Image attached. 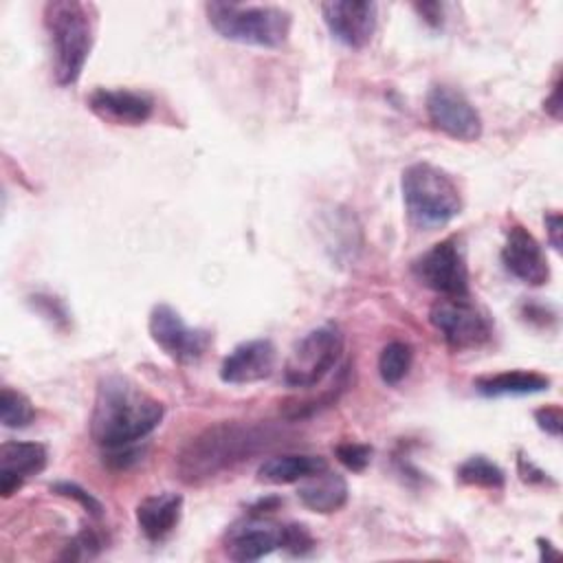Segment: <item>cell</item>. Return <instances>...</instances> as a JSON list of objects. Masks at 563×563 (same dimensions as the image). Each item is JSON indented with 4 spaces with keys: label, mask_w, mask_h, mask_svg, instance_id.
I'll use <instances>...</instances> for the list:
<instances>
[{
    "label": "cell",
    "mask_w": 563,
    "mask_h": 563,
    "mask_svg": "<svg viewBox=\"0 0 563 563\" xmlns=\"http://www.w3.org/2000/svg\"><path fill=\"white\" fill-rule=\"evenodd\" d=\"M537 427L552 438L561 435V409L559 407H541L534 411Z\"/></svg>",
    "instance_id": "obj_27"
},
{
    "label": "cell",
    "mask_w": 563,
    "mask_h": 563,
    "mask_svg": "<svg viewBox=\"0 0 563 563\" xmlns=\"http://www.w3.org/2000/svg\"><path fill=\"white\" fill-rule=\"evenodd\" d=\"M416 279L442 297H468V266L455 238L433 244L413 262Z\"/></svg>",
    "instance_id": "obj_8"
},
{
    "label": "cell",
    "mask_w": 563,
    "mask_h": 563,
    "mask_svg": "<svg viewBox=\"0 0 563 563\" xmlns=\"http://www.w3.org/2000/svg\"><path fill=\"white\" fill-rule=\"evenodd\" d=\"M46 446L40 442L9 440L0 446V493L11 497L24 484L26 477L46 468Z\"/></svg>",
    "instance_id": "obj_16"
},
{
    "label": "cell",
    "mask_w": 563,
    "mask_h": 563,
    "mask_svg": "<svg viewBox=\"0 0 563 563\" xmlns=\"http://www.w3.org/2000/svg\"><path fill=\"white\" fill-rule=\"evenodd\" d=\"M147 330L152 341L174 361L178 363H194L198 361L209 343H211V332L200 330V328H189L180 312L172 308L169 303H156L150 312Z\"/></svg>",
    "instance_id": "obj_9"
},
{
    "label": "cell",
    "mask_w": 563,
    "mask_h": 563,
    "mask_svg": "<svg viewBox=\"0 0 563 563\" xmlns=\"http://www.w3.org/2000/svg\"><path fill=\"white\" fill-rule=\"evenodd\" d=\"M501 262L512 277L528 286H543L550 279V264L541 244L521 224L508 229Z\"/></svg>",
    "instance_id": "obj_13"
},
{
    "label": "cell",
    "mask_w": 563,
    "mask_h": 563,
    "mask_svg": "<svg viewBox=\"0 0 563 563\" xmlns=\"http://www.w3.org/2000/svg\"><path fill=\"white\" fill-rule=\"evenodd\" d=\"M205 11L220 37L260 48H279L288 40L292 24L290 13L275 4L207 2Z\"/></svg>",
    "instance_id": "obj_5"
},
{
    "label": "cell",
    "mask_w": 563,
    "mask_h": 563,
    "mask_svg": "<svg viewBox=\"0 0 563 563\" xmlns=\"http://www.w3.org/2000/svg\"><path fill=\"white\" fill-rule=\"evenodd\" d=\"M286 523H277L264 517H249L235 521L224 539L227 554L233 561H260L271 552L284 548Z\"/></svg>",
    "instance_id": "obj_12"
},
{
    "label": "cell",
    "mask_w": 563,
    "mask_h": 563,
    "mask_svg": "<svg viewBox=\"0 0 563 563\" xmlns=\"http://www.w3.org/2000/svg\"><path fill=\"white\" fill-rule=\"evenodd\" d=\"M328 468L325 457L310 453H284L266 457L257 468V479L266 484H292Z\"/></svg>",
    "instance_id": "obj_19"
},
{
    "label": "cell",
    "mask_w": 563,
    "mask_h": 563,
    "mask_svg": "<svg viewBox=\"0 0 563 563\" xmlns=\"http://www.w3.org/2000/svg\"><path fill=\"white\" fill-rule=\"evenodd\" d=\"M44 24L51 37L55 81L59 86H70L79 79L92 48L95 24L90 7L77 0L46 2Z\"/></svg>",
    "instance_id": "obj_3"
},
{
    "label": "cell",
    "mask_w": 563,
    "mask_h": 563,
    "mask_svg": "<svg viewBox=\"0 0 563 563\" xmlns=\"http://www.w3.org/2000/svg\"><path fill=\"white\" fill-rule=\"evenodd\" d=\"M347 482L343 475L325 468L317 475L306 477L299 488H297V497L299 501L319 515H330L341 510L347 504Z\"/></svg>",
    "instance_id": "obj_18"
},
{
    "label": "cell",
    "mask_w": 563,
    "mask_h": 563,
    "mask_svg": "<svg viewBox=\"0 0 563 563\" xmlns=\"http://www.w3.org/2000/svg\"><path fill=\"white\" fill-rule=\"evenodd\" d=\"M35 407L33 402L18 389L2 387L0 391V420L7 429H24L33 422Z\"/></svg>",
    "instance_id": "obj_23"
},
{
    "label": "cell",
    "mask_w": 563,
    "mask_h": 563,
    "mask_svg": "<svg viewBox=\"0 0 563 563\" xmlns=\"http://www.w3.org/2000/svg\"><path fill=\"white\" fill-rule=\"evenodd\" d=\"M88 108L103 121L117 125L145 123L154 112L150 95L128 88H95L88 97Z\"/></svg>",
    "instance_id": "obj_15"
},
{
    "label": "cell",
    "mask_w": 563,
    "mask_h": 563,
    "mask_svg": "<svg viewBox=\"0 0 563 563\" xmlns=\"http://www.w3.org/2000/svg\"><path fill=\"white\" fill-rule=\"evenodd\" d=\"M475 389L482 396L499 398V396H526V394H539L550 387V378L539 372L528 369H508L490 376H479L475 383Z\"/></svg>",
    "instance_id": "obj_20"
},
{
    "label": "cell",
    "mask_w": 563,
    "mask_h": 563,
    "mask_svg": "<svg viewBox=\"0 0 563 563\" xmlns=\"http://www.w3.org/2000/svg\"><path fill=\"white\" fill-rule=\"evenodd\" d=\"M519 475L523 482H550L548 473H543L541 468H537L528 457H519Z\"/></svg>",
    "instance_id": "obj_29"
},
{
    "label": "cell",
    "mask_w": 563,
    "mask_h": 563,
    "mask_svg": "<svg viewBox=\"0 0 563 563\" xmlns=\"http://www.w3.org/2000/svg\"><path fill=\"white\" fill-rule=\"evenodd\" d=\"M416 9L424 15L427 22L431 24H440V15H442V4L431 2V4H416Z\"/></svg>",
    "instance_id": "obj_31"
},
{
    "label": "cell",
    "mask_w": 563,
    "mask_h": 563,
    "mask_svg": "<svg viewBox=\"0 0 563 563\" xmlns=\"http://www.w3.org/2000/svg\"><path fill=\"white\" fill-rule=\"evenodd\" d=\"M334 453H336V460L345 468H350L354 473H361L372 462L374 449L369 444H361V442H341V444H336Z\"/></svg>",
    "instance_id": "obj_24"
},
{
    "label": "cell",
    "mask_w": 563,
    "mask_h": 563,
    "mask_svg": "<svg viewBox=\"0 0 563 563\" xmlns=\"http://www.w3.org/2000/svg\"><path fill=\"white\" fill-rule=\"evenodd\" d=\"M457 479L468 486L479 488H501L506 482L504 471L490 462L486 455H471L457 466Z\"/></svg>",
    "instance_id": "obj_22"
},
{
    "label": "cell",
    "mask_w": 563,
    "mask_h": 563,
    "mask_svg": "<svg viewBox=\"0 0 563 563\" xmlns=\"http://www.w3.org/2000/svg\"><path fill=\"white\" fill-rule=\"evenodd\" d=\"M183 515V495L165 490L147 495L136 506V523L145 539L163 541L174 532Z\"/></svg>",
    "instance_id": "obj_17"
},
{
    "label": "cell",
    "mask_w": 563,
    "mask_h": 563,
    "mask_svg": "<svg viewBox=\"0 0 563 563\" xmlns=\"http://www.w3.org/2000/svg\"><path fill=\"white\" fill-rule=\"evenodd\" d=\"M165 407L139 383L123 374H108L97 383L90 435L106 451L132 446L163 420Z\"/></svg>",
    "instance_id": "obj_1"
},
{
    "label": "cell",
    "mask_w": 563,
    "mask_h": 563,
    "mask_svg": "<svg viewBox=\"0 0 563 563\" xmlns=\"http://www.w3.org/2000/svg\"><path fill=\"white\" fill-rule=\"evenodd\" d=\"M279 429L260 422H218L191 438L176 457L183 482L200 484L279 444Z\"/></svg>",
    "instance_id": "obj_2"
},
{
    "label": "cell",
    "mask_w": 563,
    "mask_h": 563,
    "mask_svg": "<svg viewBox=\"0 0 563 563\" xmlns=\"http://www.w3.org/2000/svg\"><path fill=\"white\" fill-rule=\"evenodd\" d=\"M314 545V539L301 523H286V534H284V548L290 554H306Z\"/></svg>",
    "instance_id": "obj_26"
},
{
    "label": "cell",
    "mask_w": 563,
    "mask_h": 563,
    "mask_svg": "<svg viewBox=\"0 0 563 563\" xmlns=\"http://www.w3.org/2000/svg\"><path fill=\"white\" fill-rule=\"evenodd\" d=\"M402 200L416 229H440L462 211V194L449 172L431 163H413L402 172Z\"/></svg>",
    "instance_id": "obj_4"
},
{
    "label": "cell",
    "mask_w": 563,
    "mask_h": 563,
    "mask_svg": "<svg viewBox=\"0 0 563 563\" xmlns=\"http://www.w3.org/2000/svg\"><path fill=\"white\" fill-rule=\"evenodd\" d=\"M341 352L343 332L336 323L312 328L292 345L284 363V383L303 389L319 385L334 369Z\"/></svg>",
    "instance_id": "obj_6"
},
{
    "label": "cell",
    "mask_w": 563,
    "mask_h": 563,
    "mask_svg": "<svg viewBox=\"0 0 563 563\" xmlns=\"http://www.w3.org/2000/svg\"><path fill=\"white\" fill-rule=\"evenodd\" d=\"M427 117L431 125L457 141H477L482 136V117L477 108L455 88L435 84L427 92Z\"/></svg>",
    "instance_id": "obj_10"
},
{
    "label": "cell",
    "mask_w": 563,
    "mask_h": 563,
    "mask_svg": "<svg viewBox=\"0 0 563 563\" xmlns=\"http://www.w3.org/2000/svg\"><path fill=\"white\" fill-rule=\"evenodd\" d=\"M51 490H55V493L62 495V497L75 499L77 504H81V508H84L86 512H90V515H95V517H101L103 506L99 504L97 497H92V495H90L88 490H84L81 486H77V484H73V482H57V484L51 486Z\"/></svg>",
    "instance_id": "obj_25"
},
{
    "label": "cell",
    "mask_w": 563,
    "mask_h": 563,
    "mask_svg": "<svg viewBox=\"0 0 563 563\" xmlns=\"http://www.w3.org/2000/svg\"><path fill=\"white\" fill-rule=\"evenodd\" d=\"M376 2L332 0L321 4V15L334 40L350 48H363L369 44L376 31Z\"/></svg>",
    "instance_id": "obj_11"
},
{
    "label": "cell",
    "mask_w": 563,
    "mask_h": 563,
    "mask_svg": "<svg viewBox=\"0 0 563 563\" xmlns=\"http://www.w3.org/2000/svg\"><path fill=\"white\" fill-rule=\"evenodd\" d=\"M545 229H548V240L552 244L554 251H561V213L559 211H550L545 218Z\"/></svg>",
    "instance_id": "obj_28"
},
{
    "label": "cell",
    "mask_w": 563,
    "mask_h": 563,
    "mask_svg": "<svg viewBox=\"0 0 563 563\" xmlns=\"http://www.w3.org/2000/svg\"><path fill=\"white\" fill-rule=\"evenodd\" d=\"M543 108H545V112L552 117V119H561V79L556 77V81H554V86H552V95L545 99V103H543Z\"/></svg>",
    "instance_id": "obj_30"
},
{
    "label": "cell",
    "mask_w": 563,
    "mask_h": 563,
    "mask_svg": "<svg viewBox=\"0 0 563 563\" xmlns=\"http://www.w3.org/2000/svg\"><path fill=\"white\" fill-rule=\"evenodd\" d=\"M429 321L455 352L479 347L493 334L488 317L468 297L438 299L429 310Z\"/></svg>",
    "instance_id": "obj_7"
},
{
    "label": "cell",
    "mask_w": 563,
    "mask_h": 563,
    "mask_svg": "<svg viewBox=\"0 0 563 563\" xmlns=\"http://www.w3.org/2000/svg\"><path fill=\"white\" fill-rule=\"evenodd\" d=\"M539 550H541V559H545V561L559 556V550H550V541L539 539Z\"/></svg>",
    "instance_id": "obj_32"
},
{
    "label": "cell",
    "mask_w": 563,
    "mask_h": 563,
    "mask_svg": "<svg viewBox=\"0 0 563 563\" xmlns=\"http://www.w3.org/2000/svg\"><path fill=\"white\" fill-rule=\"evenodd\" d=\"M413 350L405 341H389L378 356V374L385 385H398L411 369Z\"/></svg>",
    "instance_id": "obj_21"
},
{
    "label": "cell",
    "mask_w": 563,
    "mask_h": 563,
    "mask_svg": "<svg viewBox=\"0 0 563 563\" xmlns=\"http://www.w3.org/2000/svg\"><path fill=\"white\" fill-rule=\"evenodd\" d=\"M275 369V345L268 339H251L235 345L220 365V378L229 385H251Z\"/></svg>",
    "instance_id": "obj_14"
}]
</instances>
